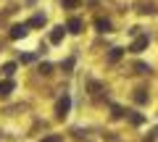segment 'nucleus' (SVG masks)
<instances>
[{
  "label": "nucleus",
  "mask_w": 158,
  "mask_h": 142,
  "mask_svg": "<svg viewBox=\"0 0 158 142\" xmlns=\"http://www.w3.org/2000/svg\"><path fill=\"white\" fill-rule=\"evenodd\" d=\"M69 108H71V97L63 95L61 100H58V105H56V113H58V116H66V113H69Z\"/></svg>",
  "instance_id": "nucleus-1"
},
{
  "label": "nucleus",
  "mask_w": 158,
  "mask_h": 142,
  "mask_svg": "<svg viewBox=\"0 0 158 142\" xmlns=\"http://www.w3.org/2000/svg\"><path fill=\"white\" fill-rule=\"evenodd\" d=\"M148 42H150V37H148V34H142V37H137V40L132 42L129 50H132V53H142V50L148 47Z\"/></svg>",
  "instance_id": "nucleus-2"
},
{
  "label": "nucleus",
  "mask_w": 158,
  "mask_h": 142,
  "mask_svg": "<svg viewBox=\"0 0 158 142\" xmlns=\"http://www.w3.org/2000/svg\"><path fill=\"white\" fill-rule=\"evenodd\" d=\"M27 34V24H19V26L11 29V40H19V37H24Z\"/></svg>",
  "instance_id": "nucleus-3"
},
{
  "label": "nucleus",
  "mask_w": 158,
  "mask_h": 142,
  "mask_svg": "<svg viewBox=\"0 0 158 142\" xmlns=\"http://www.w3.org/2000/svg\"><path fill=\"white\" fill-rule=\"evenodd\" d=\"M95 26H98V32H111V21L108 18H95Z\"/></svg>",
  "instance_id": "nucleus-4"
},
{
  "label": "nucleus",
  "mask_w": 158,
  "mask_h": 142,
  "mask_svg": "<svg viewBox=\"0 0 158 142\" xmlns=\"http://www.w3.org/2000/svg\"><path fill=\"white\" fill-rule=\"evenodd\" d=\"M69 32H82V21H79V18H71V21H69Z\"/></svg>",
  "instance_id": "nucleus-5"
},
{
  "label": "nucleus",
  "mask_w": 158,
  "mask_h": 142,
  "mask_svg": "<svg viewBox=\"0 0 158 142\" xmlns=\"http://www.w3.org/2000/svg\"><path fill=\"white\" fill-rule=\"evenodd\" d=\"M121 55H124V50H121V47H113V50H111V55H108V61H111V63H116Z\"/></svg>",
  "instance_id": "nucleus-6"
},
{
  "label": "nucleus",
  "mask_w": 158,
  "mask_h": 142,
  "mask_svg": "<svg viewBox=\"0 0 158 142\" xmlns=\"http://www.w3.org/2000/svg\"><path fill=\"white\" fill-rule=\"evenodd\" d=\"M63 40V26H58V29H53V34H50V42H61Z\"/></svg>",
  "instance_id": "nucleus-7"
},
{
  "label": "nucleus",
  "mask_w": 158,
  "mask_h": 142,
  "mask_svg": "<svg viewBox=\"0 0 158 142\" xmlns=\"http://www.w3.org/2000/svg\"><path fill=\"white\" fill-rule=\"evenodd\" d=\"M11 90H13V82H3V84H0V95H8Z\"/></svg>",
  "instance_id": "nucleus-8"
},
{
  "label": "nucleus",
  "mask_w": 158,
  "mask_h": 142,
  "mask_svg": "<svg viewBox=\"0 0 158 142\" xmlns=\"http://www.w3.org/2000/svg\"><path fill=\"white\" fill-rule=\"evenodd\" d=\"M40 24H45V16H34L32 21H29V26H40Z\"/></svg>",
  "instance_id": "nucleus-9"
},
{
  "label": "nucleus",
  "mask_w": 158,
  "mask_h": 142,
  "mask_svg": "<svg viewBox=\"0 0 158 142\" xmlns=\"http://www.w3.org/2000/svg\"><path fill=\"white\" fill-rule=\"evenodd\" d=\"M42 142H63V137L61 134H50V137H45Z\"/></svg>",
  "instance_id": "nucleus-10"
},
{
  "label": "nucleus",
  "mask_w": 158,
  "mask_h": 142,
  "mask_svg": "<svg viewBox=\"0 0 158 142\" xmlns=\"http://www.w3.org/2000/svg\"><path fill=\"white\" fill-rule=\"evenodd\" d=\"M63 6H66V8H77L79 0H63Z\"/></svg>",
  "instance_id": "nucleus-11"
},
{
  "label": "nucleus",
  "mask_w": 158,
  "mask_h": 142,
  "mask_svg": "<svg viewBox=\"0 0 158 142\" xmlns=\"http://www.w3.org/2000/svg\"><path fill=\"white\" fill-rule=\"evenodd\" d=\"M50 68H53L50 63H42V66H40V71H42V74H50Z\"/></svg>",
  "instance_id": "nucleus-12"
}]
</instances>
